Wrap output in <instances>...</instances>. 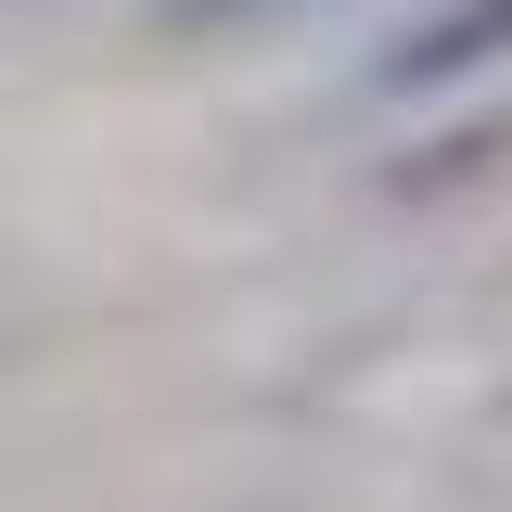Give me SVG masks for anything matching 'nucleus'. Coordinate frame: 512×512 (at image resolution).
<instances>
[{
    "mask_svg": "<svg viewBox=\"0 0 512 512\" xmlns=\"http://www.w3.org/2000/svg\"><path fill=\"white\" fill-rule=\"evenodd\" d=\"M500 154H512V128H448V141H423L410 167H384V192H397V205H423V192L474 180V167H500Z\"/></svg>",
    "mask_w": 512,
    "mask_h": 512,
    "instance_id": "f03ea898",
    "label": "nucleus"
},
{
    "mask_svg": "<svg viewBox=\"0 0 512 512\" xmlns=\"http://www.w3.org/2000/svg\"><path fill=\"white\" fill-rule=\"evenodd\" d=\"M256 13H295V0H154L167 39H231V26H256Z\"/></svg>",
    "mask_w": 512,
    "mask_h": 512,
    "instance_id": "7ed1b4c3",
    "label": "nucleus"
},
{
    "mask_svg": "<svg viewBox=\"0 0 512 512\" xmlns=\"http://www.w3.org/2000/svg\"><path fill=\"white\" fill-rule=\"evenodd\" d=\"M487 64H512V0H436L397 52H372V103H436Z\"/></svg>",
    "mask_w": 512,
    "mask_h": 512,
    "instance_id": "f257e3e1",
    "label": "nucleus"
}]
</instances>
